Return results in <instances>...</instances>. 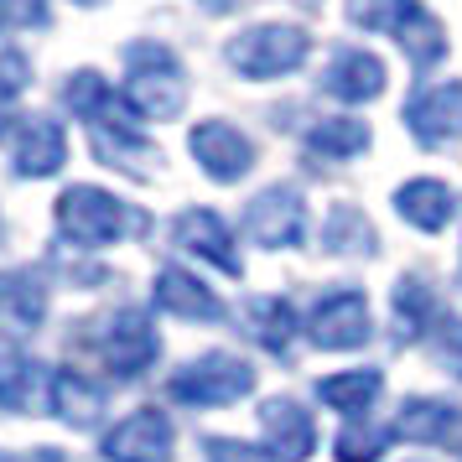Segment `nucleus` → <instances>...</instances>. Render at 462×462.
<instances>
[{
	"mask_svg": "<svg viewBox=\"0 0 462 462\" xmlns=\"http://www.w3.org/2000/svg\"><path fill=\"white\" fill-rule=\"evenodd\" d=\"M26 84V63L22 58H5L0 63V135H5V120H16V94Z\"/></svg>",
	"mask_w": 462,
	"mask_h": 462,
	"instance_id": "obj_31",
	"label": "nucleus"
},
{
	"mask_svg": "<svg viewBox=\"0 0 462 462\" xmlns=\"http://www.w3.org/2000/svg\"><path fill=\"white\" fill-rule=\"evenodd\" d=\"M203 452H208V462H275V452H260V447L234 441V437H208Z\"/></svg>",
	"mask_w": 462,
	"mask_h": 462,
	"instance_id": "obj_32",
	"label": "nucleus"
},
{
	"mask_svg": "<svg viewBox=\"0 0 462 462\" xmlns=\"http://www.w3.org/2000/svg\"><path fill=\"white\" fill-rule=\"evenodd\" d=\"M328 94H337V99H348V105H364V99H379L384 94V63H379L374 52H358V47H348V52H337L333 63H328Z\"/></svg>",
	"mask_w": 462,
	"mask_h": 462,
	"instance_id": "obj_18",
	"label": "nucleus"
},
{
	"mask_svg": "<svg viewBox=\"0 0 462 462\" xmlns=\"http://www.w3.org/2000/svg\"><path fill=\"white\" fill-rule=\"evenodd\" d=\"M151 296H156V307L171 317H192V322H218L224 317V301L198 281V275L177 271V265H167V271H156V286H151Z\"/></svg>",
	"mask_w": 462,
	"mask_h": 462,
	"instance_id": "obj_14",
	"label": "nucleus"
},
{
	"mask_svg": "<svg viewBox=\"0 0 462 462\" xmlns=\"http://www.w3.org/2000/svg\"><path fill=\"white\" fill-rule=\"evenodd\" d=\"M208 5H213V11H224V5H229V0H208Z\"/></svg>",
	"mask_w": 462,
	"mask_h": 462,
	"instance_id": "obj_35",
	"label": "nucleus"
},
{
	"mask_svg": "<svg viewBox=\"0 0 462 462\" xmlns=\"http://www.w3.org/2000/svg\"><path fill=\"white\" fill-rule=\"evenodd\" d=\"M250 390L254 369L234 354H203L167 379V395L182 400V405H229V400H245Z\"/></svg>",
	"mask_w": 462,
	"mask_h": 462,
	"instance_id": "obj_4",
	"label": "nucleus"
},
{
	"mask_svg": "<svg viewBox=\"0 0 462 462\" xmlns=\"http://www.w3.org/2000/svg\"><path fill=\"white\" fill-rule=\"evenodd\" d=\"M88 141H94V156H99L105 167H125V171H135V177H146V162H156L151 141H141L130 125H94Z\"/></svg>",
	"mask_w": 462,
	"mask_h": 462,
	"instance_id": "obj_23",
	"label": "nucleus"
},
{
	"mask_svg": "<svg viewBox=\"0 0 462 462\" xmlns=\"http://www.w3.org/2000/svg\"><path fill=\"white\" fill-rule=\"evenodd\" d=\"M317 348H358L369 337V301L364 291L343 286V291H328L312 307V322H307Z\"/></svg>",
	"mask_w": 462,
	"mask_h": 462,
	"instance_id": "obj_9",
	"label": "nucleus"
},
{
	"mask_svg": "<svg viewBox=\"0 0 462 462\" xmlns=\"http://www.w3.org/2000/svg\"><path fill=\"white\" fill-rule=\"evenodd\" d=\"M307 146H312L317 156L343 162V156H358V151L369 146V125H364V120H348V115H337V120H317V125L307 130Z\"/></svg>",
	"mask_w": 462,
	"mask_h": 462,
	"instance_id": "obj_26",
	"label": "nucleus"
},
{
	"mask_svg": "<svg viewBox=\"0 0 462 462\" xmlns=\"http://www.w3.org/2000/svg\"><path fill=\"white\" fill-rule=\"evenodd\" d=\"M431 343H437V358H441V364H447V369L462 379V322H447V317H441L437 333H431Z\"/></svg>",
	"mask_w": 462,
	"mask_h": 462,
	"instance_id": "obj_33",
	"label": "nucleus"
},
{
	"mask_svg": "<svg viewBox=\"0 0 462 462\" xmlns=\"http://www.w3.org/2000/svg\"><path fill=\"white\" fill-rule=\"evenodd\" d=\"M405 125L420 146H447L462 135V84H437L416 88L405 105Z\"/></svg>",
	"mask_w": 462,
	"mask_h": 462,
	"instance_id": "obj_11",
	"label": "nucleus"
},
{
	"mask_svg": "<svg viewBox=\"0 0 462 462\" xmlns=\"http://www.w3.org/2000/svg\"><path fill=\"white\" fill-rule=\"evenodd\" d=\"M125 105L146 120H171L188 105V73L177 52L162 42H130L125 47Z\"/></svg>",
	"mask_w": 462,
	"mask_h": 462,
	"instance_id": "obj_1",
	"label": "nucleus"
},
{
	"mask_svg": "<svg viewBox=\"0 0 462 462\" xmlns=\"http://www.w3.org/2000/svg\"><path fill=\"white\" fill-rule=\"evenodd\" d=\"M58 229H63V239H73L79 250H105L115 239L146 229V213L125 208V203L105 188L79 182V188H68L63 198H58Z\"/></svg>",
	"mask_w": 462,
	"mask_h": 462,
	"instance_id": "obj_2",
	"label": "nucleus"
},
{
	"mask_svg": "<svg viewBox=\"0 0 462 462\" xmlns=\"http://www.w3.org/2000/svg\"><path fill=\"white\" fill-rule=\"evenodd\" d=\"M79 5H105V0H79Z\"/></svg>",
	"mask_w": 462,
	"mask_h": 462,
	"instance_id": "obj_36",
	"label": "nucleus"
},
{
	"mask_svg": "<svg viewBox=\"0 0 462 462\" xmlns=\"http://www.w3.org/2000/svg\"><path fill=\"white\" fill-rule=\"evenodd\" d=\"M47 317V281L37 271H0V333L26 337Z\"/></svg>",
	"mask_w": 462,
	"mask_h": 462,
	"instance_id": "obj_13",
	"label": "nucleus"
},
{
	"mask_svg": "<svg viewBox=\"0 0 462 462\" xmlns=\"http://www.w3.org/2000/svg\"><path fill=\"white\" fill-rule=\"evenodd\" d=\"M156 354H162V337L141 307H125L99 328V358L115 379H141L156 364Z\"/></svg>",
	"mask_w": 462,
	"mask_h": 462,
	"instance_id": "obj_6",
	"label": "nucleus"
},
{
	"mask_svg": "<svg viewBox=\"0 0 462 462\" xmlns=\"http://www.w3.org/2000/svg\"><path fill=\"white\" fill-rule=\"evenodd\" d=\"M52 22L47 0H0V32H32Z\"/></svg>",
	"mask_w": 462,
	"mask_h": 462,
	"instance_id": "obj_30",
	"label": "nucleus"
},
{
	"mask_svg": "<svg viewBox=\"0 0 462 462\" xmlns=\"http://www.w3.org/2000/svg\"><path fill=\"white\" fill-rule=\"evenodd\" d=\"M0 462H11V457H5V452H0Z\"/></svg>",
	"mask_w": 462,
	"mask_h": 462,
	"instance_id": "obj_37",
	"label": "nucleus"
},
{
	"mask_svg": "<svg viewBox=\"0 0 462 462\" xmlns=\"http://www.w3.org/2000/svg\"><path fill=\"white\" fill-rule=\"evenodd\" d=\"M37 390V364L0 343V411H22Z\"/></svg>",
	"mask_w": 462,
	"mask_h": 462,
	"instance_id": "obj_28",
	"label": "nucleus"
},
{
	"mask_svg": "<svg viewBox=\"0 0 462 462\" xmlns=\"http://www.w3.org/2000/svg\"><path fill=\"white\" fill-rule=\"evenodd\" d=\"M171 239L182 245V250L203 254V260H213L224 275H245V260H239V250H234V234L224 229V218L208 208H188L177 213V224H171Z\"/></svg>",
	"mask_w": 462,
	"mask_h": 462,
	"instance_id": "obj_12",
	"label": "nucleus"
},
{
	"mask_svg": "<svg viewBox=\"0 0 462 462\" xmlns=\"http://www.w3.org/2000/svg\"><path fill=\"white\" fill-rule=\"evenodd\" d=\"M395 431L400 437H411V441H457L462 411L457 405H447V400H405Z\"/></svg>",
	"mask_w": 462,
	"mask_h": 462,
	"instance_id": "obj_20",
	"label": "nucleus"
},
{
	"mask_svg": "<svg viewBox=\"0 0 462 462\" xmlns=\"http://www.w3.org/2000/svg\"><path fill=\"white\" fill-rule=\"evenodd\" d=\"M328 250H343V254L379 250V234H374V224L364 218V208H354V203H337V208L328 213Z\"/></svg>",
	"mask_w": 462,
	"mask_h": 462,
	"instance_id": "obj_27",
	"label": "nucleus"
},
{
	"mask_svg": "<svg viewBox=\"0 0 462 462\" xmlns=\"http://www.w3.org/2000/svg\"><path fill=\"white\" fill-rule=\"evenodd\" d=\"M32 462H63V457H58L52 447H42V452H37V457H32Z\"/></svg>",
	"mask_w": 462,
	"mask_h": 462,
	"instance_id": "obj_34",
	"label": "nucleus"
},
{
	"mask_svg": "<svg viewBox=\"0 0 462 462\" xmlns=\"http://www.w3.org/2000/svg\"><path fill=\"white\" fill-rule=\"evenodd\" d=\"M260 426H265L271 452L281 462H307V457H312L317 431H312V416H307L296 400H271V405L260 411Z\"/></svg>",
	"mask_w": 462,
	"mask_h": 462,
	"instance_id": "obj_16",
	"label": "nucleus"
},
{
	"mask_svg": "<svg viewBox=\"0 0 462 462\" xmlns=\"http://www.w3.org/2000/svg\"><path fill=\"white\" fill-rule=\"evenodd\" d=\"M395 208H400L405 224L437 234V229H447V218H452V192L441 188V182H431V177H420V182H405V188L395 192Z\"/></svg>",
	"mask_w": 462,
	"mask_h": 462,
	"instance_id": "obj_22",
	"label": "nucleus"
},
{
	"mask_svg": "<svg viewBox=\"0 0 462 462\" xmlns=\"http://www.w3.org/2000/svg\"><path fill=\"white\" fill-rule=\"evenodd\" d=\"M384 390V379L374 369H354V374H333V379H317V400L322 405H333L343 416H358V411H369Z\"/></svg>",
	"mask_w": 462,
	"mask_h": 462,
	"instance_id": "obj_24",
	"label": "nucleus"
},
{
	"mask_svg": "<svg viewBox=\"0 0 462 462\" xmlns=\"http://www.w3.org/2000/svg\"><path fill=\"white\" fill-rule=\"evenodd\" d=\"M11 162L22 177H52V171H63L68 162V135L58 120H42V115H32L16 135V151H11Z\"/></svg>",
	"mask_w": 462,
	"mask_h": 462,
	"instance_id": "obj_15",
	"label": "nucleus"
},
{
	"mask_svg": "<svg viewBox=\"0 0 462 462\" xmlns=\"http://www.w3.org/2000/svg\"><path fill=\"white\" fill-rule=\"evenodd\" d=\"M52 411H58V420H68L73 431H84V426H94L99 411H105V390L88 374H79V369H58V374H52Z\"/></svg>",
	"mask_w": 462,
	"mask_h": 462,
	"instance_id": "obj_19",
	"label": "nucleus"
},
{
	"mask_svg": "<svg viewBox=\"0 0 462 462\" xmlns=\"http://www.w3.org/2000/svg\"><path fill=\"white\" fill-rule=\"evenodd\" d=\"M348 16L358 26H374V32H390L416 68H431L447 52V37L441 26L431 22V11L420 0H348Z\"/></svg>",
	"mask_w": 462,
	"mask_h": 462,
	"instance_id": "obj_3",
	"label": "nucleus"
},
{
	"mask_svg": "<svg viewBox=\"0 0 462 462\" xmlns=\"http://www.w3.org/2000/svg\"><path fill=\"white\" fill-rule=\"evenodd\" d=\"M395 322H400V333L405 337H431L437 333V296H431V286L426 281H416V275H405L395 286Z\"/></svg>",
	"mask_w": 462,
	"mask_h": 462,
	"instance_id": "obj_25",
	"label": "nucleus"
},
{
	"mask_svg": "<svg viewBox=\"0 0 462 462\" xmlns=\"http://www.w3.org/2000/svg\"><path fill=\"white\" fill-rule=\"evenodd\" d=\"M245 234H250L254 245H265V250L301 245V234H307V203L291 188H265L245 208Z\"/></svg>",
	"mask_w": 462,
	"mask_h": 462,
	"instance_id": "obj_7",
	"label": "nucleus"
},
{
	"mask_svg": "<svg viewBox=\"0 0 462 462\" xmlns=\"http://www.w3.org/2000/svg\"><path fill=\"white\" fill-rule=\"evenodd\" d=\"M63 99H68L73 115H84V120H88V130H94V125H130V115H135V109H130L125 99H120V94L94 73V68H84V73H73V79H68Z\"/></svg>",
	"mask_w": 462,
	"mask_h": 462,
	"instance_id": "obj_17",
	"label": "nucleus"
},
{
	"mask_svg": "<svg viewBox=\"0 0 462 462\" xmlns=\"http://www.w3.org/2000/svg\"><path fill=\"white\" fill-rule=\"evenodd\" d=\"M198 167L208 171L213 182H239L245 171L254 167V146L245 130H234L229 120H203V125L188 135Z\"/></svg>",
	"mask_w": 462,
	"mask_h": 462,
	"instance_id": "obj_8",
	"label": "nucleus"
},
{
	"mask_svg": "<svg viewBox=\"0 0 462 462\" xmlns=\"http://www.w3.org/2000/svg\"><path fill=\"white\" fill-rule=\"evenodd\" d=\"M105 462H167L171 457V420L167 411H135L115 431H105Z\"/></svg>",
	"mask_w": 462,
	"mask_h": 462,
	"instance_id": "obj_10",
	"label": "nucleus"
},
{
	"mask_svg": "<svg viewBox=\"0 0 462 462\" xmlns=\"http://www.w3.org/2000/svg\"><path fill=\"white\" fill-rule=\"evenodd\" d=\"M384 447H390V431H384V426H369V420H358V426H348V431L333 441V457L337 462H379L384 457Z\"/></svg>",
	"mask_w": 462,
	"mask_h": 462,
	"instance_id": "obj_29",
	"label": "nucleus"
},
{
	"mask_svg": "<svg viewBox=\"0 0 462 462\" xmlns=\"http://www.w3.org/2000/svg\"><path fill=\"white\" fill-rule=\"evenodd\" d=\"M307 52H312V37L301 26H250L229 42V63L245 79H281L307 63Z\"/></svg>",
	"mask_w": 462,
	"mask_h": 462,
	"instance_id": "obj_5",
	"label": "nucleus"
},
{
	"mask_svg": "<svg viewBox=\"0 0 462 462\" xmlns=\"http://www.w3.org/2000/svg\"><path fill=\"white\" fill-rule=\"evenodd\" d=\"M245 333L260 343V348H271V354H286L296 337V312L286 296H254L250 307H245Z\"/></svg>",
	"mask_w": 462,
	"mask_h": 462,
	"instance_id": "obj_21",
	"label": "nucleus"
}]
</instances>
